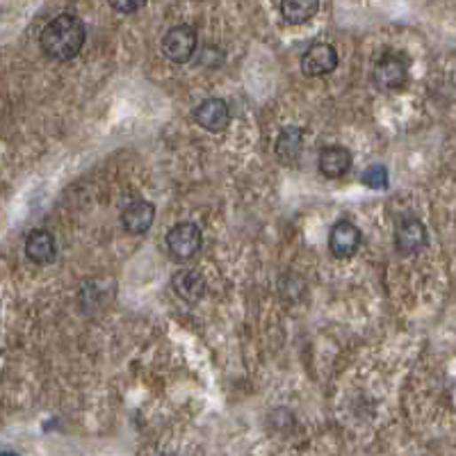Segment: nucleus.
I'll return each instance as SVG.
<instances>
[{
	"instance_id": "1",
	"label": "nucleus",
	"mask_w": 456,
	"mask_h": 456,
	"mask_svg": "<svg viewBox=\"0 0 456 456\" xmlns=\"http://www.w3.org/2000/svg\"><path fill=\"white\" fill-rule=\"evenodd\" d=\"M87 30L85 23L74 14H59L42 30V51L51 59L67 62L83 51Z\"/></svg>"
},
{
	"instance_id": "2",
	"label": "nucleus",
	"mask_w": 456,
	"mask_h": 456,
	"mask_svg": "<svg viewBox=\"0 0 456 456\" xmlns=\"http://www.w3.org/2000/svg\"><path fill=\"white\" fill-rule=\"evenodd\" d=\"M201 249V231H199L197 224L181 222L176 224L174 228H169L167 233V251L174 260L178 263H185V260L194 258Z\"/></svg>"
},
{
	"instance_id": "3",
	"label": "nucleus",
	"mask_w": 456,
	"mask_h": 456,
	"mask_svg": "<svg viewBox=\"0 0 456 456\" xmlns=\"http://www.w3.org/2000/svg\"><path fill=\"white\" fill-rule=\"evenodd\" d=\"M197 32L190 26H176L162 39V53L176 64H185L197 51Z\"/></svg>"
},
{
	"instance_id": "4",
	"label": "nucleus",
	"mask_w": 456,
	"mask_h": 456,
	"mask_svg": "<svg viewBox=\"0 0 456 456\" xmlns=\"http://www.w3.org/2000/svg\"><path fill=\"white\" fill-rule=\"evenodd\" d=\"M374 85L381 91H397L406 85V62L397 55H383L374 64V74H372Z\"/></svg>"
},
{
	"instance_id": "5",
	"label": "nucleus",
	"mask_w": 456,
	"mask_h": 456,
	"mask_svg": "<svg viewBox=\"0 0 456 456\" xmlns=\"http://www.w3.org/2000/svg\"><path fill=\"white\" fill-rule=\"evenodd\" d=\"M395 247L402 256H413L427 247V228L420 219H402L395 228Z\"/></svg>"
},
{
	"instance_id": "6",
	"label": "nucleus",
	"mask_w": 456,
	"mask_h": 456,
	"mask_svg": "<svg viewBox=\"0 0 456 456\" xmlns=\"http://www.w3.org/2000/svg\"><path fill=\"white\" fill-rule=\"evenodd\" d=\"M338 67V53L331 43H313L302 55V71L311 78L326 75Z\"/></svg>"
},
{
	"instance_id": "7",
	"label": "nucleus",
	"mask_w": 456,
	"mask_h": 456,
	"mask_svg": "<svg viewBox=\"0 0 456 456\" xmlns=\"http://www.w3.org/2000/svg\"><path fill=\"white\" fill-rule=\"evenodd\" d=\"M358 247H361V231H358L356 224L342 219V222H338L334 228H331L329 249L335 258L340 260L351 258V256L358 251Z\"/></svg>"
},
{
	"instance_id": "8",
	"label": "nucleus",
	"mask_w": 456,
	"mask_h": 456,
	"mask_svg": "<svg viewBox=\"0 0 456 456\" xmlns=\"http://www.w3.org/2000/svg\"><path fill=\"white\" fill-rule=\"evenodd\" d=\"M194 122L201 128H206V130H210V133H222V130H226L228 122H231L228 103L224 98H206L194 110Z\"/></svg>"
},
{
	"instance_id": "9",
	"label": "nucleus",
	"mask_w": 456,
	"mask_h": 456,
	"mask_svg": "<svg viewBox=\"0 0 456 456\" xmlns=\"http://www.w3.org/2000/svg\"><path fill=\"white\" fill-rule=\"evenodd\" d=\"M171 287L183 302L197 303L206 295V279L199 270H181L171 279Z\"/></svg>"
},
{
	"instance_id": "10",
	"label": "nucleus",
	"mask_w": 456,
	"mask_h": 456,
	"mask_svg": "<svg viewBox=\"0 0 456 456\" xmlns=\"http://www.w3.org/2000/svg\"><path fill=\"white\" fill-rule=\"evenodd\" d=\"M153 219H155V208L153 203L149 201L128 203L122 213L123 228H126L128 233H133V235L146 233V231L151 228V224H153Z\"/></svg>"
},
{
	"instance_id": "11",
	"label": "nucleus",
	"mask_w": 456,
	"mask_h": 456,
	"mask_svg": "<svg viewBox=\"0 0 456 456\" xmlns=\"http://www.w3.org/2000/svg\"><path fill=\"white\" fill-rule=\"evenodd\" d=\"M55 254H58V247H55V238L43 228H37L32 231L30 235L26 238V256L37 263V265H48L53 263Z\"/></svg>"
},
{
	"instance_id": "12",
	"label": "nucleus",
	"mask_w": 456,
	"mask_h": 456,
	"mask_svg": "<svg viewBox=\"0 0 456 456\" xmlns=\"http://www.w3.org/2000/svg\"><path fill=\"white\" fill-rule=\"evenodd\" d=\"M351 167V153L345 146H326L319 153V171L326 178H342Z\"/></svg>"
},
{
	"instance_id": "13",
	"label": "nucleus",
	"mask_w": 456,
	"mask_h": 456,
	"mask_svg": "<svg viewBox=\"0 0 456 456\" xmlns=\"http://www.w3.org/2000/svg\"><path fill=\"white\" fill-rule=\"evenodd\" d=\"M319 0H281V14L292 26L308 23L318 14Z\"/></svg>"
},
{
	"instance_id": "14",
	"label": "nucleus",
	"mask_w": 456,
	"mask_h": 456,
	"mask_svg": "<svg viewBox=\"0 0 456 456\" xmlns=\"http://www.w3.org/2000/svg\"><path fill=\"white\" fill-rule=\"evenodd\" d=\"M302 130L299 128H283L279 139H276V155L283 162H295L302 155Z\"/></svg>"
},
{
	"instance_id": "15",
	"label": "nucleus",
	"mask_w": 456,
	"mask_h": 456,
	"mask_svg": "<svg viewBox=\"0 0 456 456\" xmlns=\"http://www.w3.org/2000/svg\"><path fill=\"white\" fill-rule=\"evenodd\" d=\"M363 185L372 187V190H383L388 185V169L381 165H372L363 171L361 176Z\"/></svg>"
},
{
	"instance_id": "16",
	"label": "nucleus",
	"mask_w": 456,
	"mask_h": 456,
	"mask_svg": "<svg viewBox=\"0 0 456 456\" xmlns=\"http://www.w3.org/2000/svg\"><path fill=\"white\" fill-rule=\"evenodd\" d=\"M110 5L119 14H133V12L142 10L146 5V0H110Z\"/></svg>"
},
{
	"instance_id": "17",
	"label": "nucleus",
	"mask_w": 456,
	"mask_h": 456,
	"mask_svg": "<svg viewBox=\"0 0 456 456\" xmlns=\"http://www.w3.org/2000/svg\"><path fill=\"white\" fill-rule=\"evenodd\" d=\"M0 456H19V454H14V452H0Z\"/></svg>"
}]
</instances>
